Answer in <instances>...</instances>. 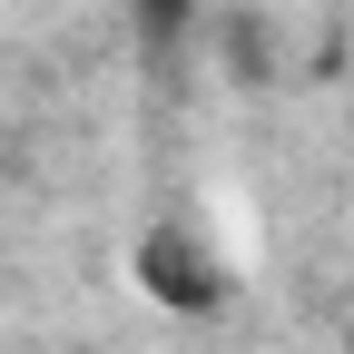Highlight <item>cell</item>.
Listing matches in <instances>:
<instances>
[{
  "label": "cell",
  "mask_w": 354,
  "mask_h": 354,
  "mask_svg": "<svg viewBox=\"0 0 354 354\" xmlns=\"http://www.w3.org/2000/svg\"><path fill=\"white\" fill-rule=\"evenodd\" d=\"M128 20H138L148 39H177V30L197 20V0H128Z\"/></svg>",
  "instance_id": "cell-2"
},
{
  "label": "cell",
  "mask_w": 354,
  "mask_h": 354,
  "mask_svg": "<svg viewBox=\"0 0 354 354\" xmlns=\"http://www.w3.org/2000/svg\"><path fill=\"white\" fill-rule=\"evenodd\" d=\"M128 276H138V295L167 305V315H216V305H227V266H216L187 227H148L128 246Z\"/></svg>",
  "instance_id": "cell-1"
}]
</instances>
